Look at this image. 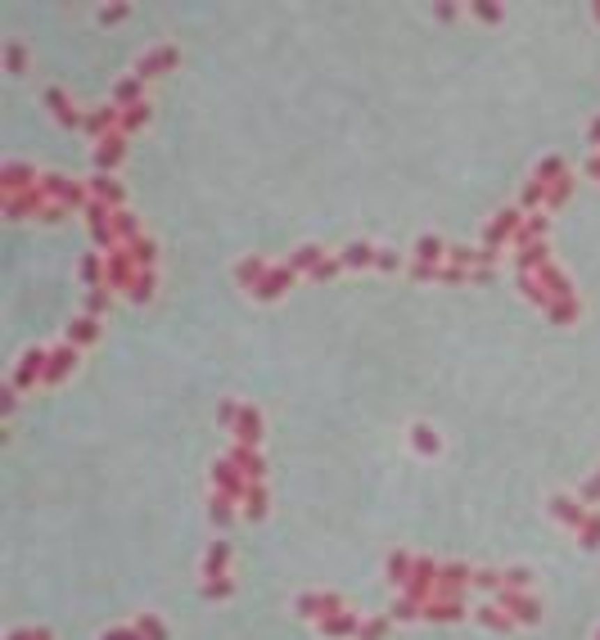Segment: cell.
<instances>
[{
  "label": "cell",
  "instance_id": "15",
  "mask_svg": "<svg viewBox=\"0 0 600 640\" xmlns=\"http://www.w3.org/2000/svg\"><path fill=\"white\" fill-rule=\"evenodd\" d=\"M140 632H109V636H104V640H136Z\"/></svg>",
  "mask_w": 600,
  "mask_h": 640
},
{
  "label": "cell",
  "instance_id": "8",
  "mask_svg": "<svg viewBox=\"0 0 600 640\" xmlns=\"http://www.w3.org/2000/svg\"><path fill=\"white\" fill-rule=\"evenodd\" d=\"M72 361H77V348H59V357H54L50 366H45V379H59L63 370L72 366Z\"/></svg>",
  "mask_w": 600,
  "mask_h": 640
},
{
  "label": "cell",
  "instance_id": "10",
  "mask_svg": "<svg viewBox=\"0 0 600 640\" xmlns=\"http://www.w3.org/2000/svg\"><path fill=\"white\" fill-rule=\"evenodd\" d=\"M113 122H118V104H109V109L91 113V122H86V127H91V131H104V127H113Z\"/></svg>",
  "mask_w": 600,
  "mask_h": 640
},
{
  "label": "cell",
  "instance_id": "9",
  "mask_svg": "<svg viewBox=\"0 0 600 640\" xmlns=\"http://www.w3.org/2000/svg\"><path fill=\"white\" fill-rule=\"evenodd\" d=\"M443 253H447V248H443V240H433V235H424V240L415 244V257H424V262H429V257H433V262H438V257H443Z\"/></svg>",
  "mask_w": 600,
  "mask_h": 640
},
{
  "label": "cell",
  "instance_id": "7",
  "mask_svg": "<svg viewBox=\"0 0 600 640\" xmlns=\"http://www.w3.org/2000/svg\"><path fill=\"white\" fill-rule=\"evenodd\" d=\"M375 244H352L348 253H343V266H366V262H375Z\"/></svg>",
  "mask_w": 600,
  "mask_h": 640
},
{
  "label": "cell",
  "instance_id": "16",
  "mask_svg": "<svg viewBox=\"0 0 600 640\" xmlns=\"http://www.w3.org/2000/svg\"><path fill=\"white\" fill-rule=\"evenodd\" d=\"M592 176H600V158H596V162H592Z\"/></svg>",
  "mask_w": 600,
  "mask_h": 640
},
{
  "label": "cell",
  "instance_id": "1",
  "mask_svg": "<svg viewBox=\"0 0 600 640\" xmlns=\"http://www.w3.org/2000/svg\"><path fill=\"white\" fill-rule=\"evenodd\" d=\"M118 158H122V131H113V136H104L100 145H95V167L113 171V167H118Z\"/></svg>",
  "mask_w": 600,
  "mask_h": 640
},
{
  "label": "cell",
  "instance_id": "12",
  "mask_svg": "<svg viewBox=\"0 0 600 640\" xmlns=\"http://www.w3.org/2000/svg\"><path fill=\"white\" fill-rule=\"evenodd\" d=\"M136 632H140V636H149V640H163V627H158L154 618H140V623H136Z\"/></svg>",
  "mask_w": 600,
  "mask_h": 640
},
{
  "label": "cell",
  "instance_id": "4",
  "mask_svg": "<svg viewBox=\"0 0 600 640\" xmlns=\"http://www.w3.org/2000/svg\"><path fill=\"white\" fill-rule=\"evenodd\" d=\"M171 59H176V50H171V45H163V50H154V54H145V59H140L136 63V77L140 81H145L149 77V72H158V68H167V63Z\"/></svg>",
  "mask_w": 600,
  "mask_h": 640
},
{
  "label": "cell",
  "instance_id": "13",
  "mask_svg": "<svg viewBox=\"0 0 600 640\" xmlns=\"http://www.w3.org/2000/svg\"><path fill=\"white\" fill-rule=\"evenodd\" d=\"M415 446H420V451H438V437L429 433V428H415Z\"/></svg>",
  "mask_w": 600,
  "mask_h": 640
},
{
  "label": "cell",
  "instance_id": "6",
  "mask_svg": "<svg viewBox=\"0 0 600 640\" xmlns=\"http://www.w3.org/2000/svg\"><path fill=\"white\" fill-rule=\"evenodd\" d=\"M235 428H240V437L253 446L257 433H262V419H257V410H240V424H235Z\"/></svg>",
  "mask_w": 600,
  "mask_h": 640
},
{
  "label": "cell",
  "instance_id": "14",
  "mask_svg": "<svg viewBox=\"0 0 600 640\" xmlns=\"http://www.w3.org/2000/svg\"><path fill=\"white\" fill-rule=\"evenodd\" d=\"M9 68H14V72L23 68V45H9Z\"/></svg>",
  "mask_w": 600,
  "mask_h": 640
},
{
  "label": "cell",
  "instance_id": "11",
  "mask_svg": "<svg viewBox=\"0 0 600 640\" xmlns=\"http://www.w3.org/2000/svg\"><path fill=\"white\" fill-rule=\"evenodd\" d=\"M91 334H95V325H91V320H77V325H72V329H68L72 348H77V343H91Z\"/></svg>",
  "mask_w": 600,
  "mask_h": 640
},
{
  "label": "cell",
  "instance_id": "2",
  "mask_svg": "<svg viewBox=\"0 0 600 640\" xmlns=\"http://www.w3.org/2000/svg\"><path fill=\"white\" fill-rule=\"evenodd\" d=\"M514 231H519V208H510V212H501L497 221L488 226V248H497L501 240H510Z\"/></svg>",
  "mask_w": 600,
  "mask_h": 640
},
{
  "label": "cell",
  "instance_id": "3",
  "mask_svg": "<svg viewBox=\"0 0 600 640\" xmlns=\"http://www.w3.org/2000/svg\"><path fill=\"white\" fill-rule=\"evenodd\" d=\"M91 194H95V203H104V208H118L122 203V185H118V180H113V176H95L91 180Z\"/></svg>",
  "mask_w": 600,
  "mask_h": 640
},
{
  "label": "cell",
  "instance_id": "5",
  "mask_svg": "<svg viewBox=\"0 0 600 640\" xmlns=\"http://www.w3.org/2000/svg\"><path fill=\"white\" fill-rule=\"evenodd\" d=\"M226 559H231V550H226V541H217V546L208 550V559H203V572H208V577H222Z\"/></svg>",
  "mask_w": 600,
  "mask_h": 640
}]
</instances>
